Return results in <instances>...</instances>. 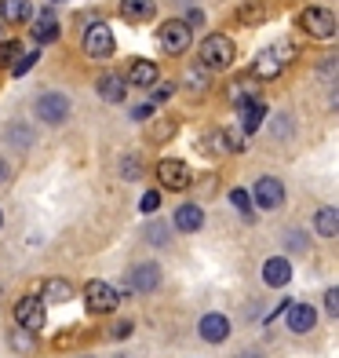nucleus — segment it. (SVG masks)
Masks as SVG:
<instances>
[{"label": "nucleus", "mask_w": 339, "mask_h": 358, "mask_svg": "<svg viewBox=\"0 0 339 358\" xmlns=\"http://www.w3.org/2000/svg\"><path fill=\"white\" fill-rule=\"evenodd\" d=\"M292 59H296V44H292V41H278L273 48H266V52L255 55L252 77H263V80H270V77H278V73L285 70V62H292Z\"/></svg>", "instance_id": "1"}, {"label": "nucleus", "mask_w": 339, "mask_h": 358, "mask_svg": "<svg viewBox=\"0 0 339 358\" xmlns=\"http://www.w3.org/2000/svg\"><path fill=\"white\" fill-rule=\"evenodd\" d=\"M234 41L226 37V34H212V37H204L201 44V66L204 70H226V66H234Z\"/></svg>", "instance_id": "2"}, {"label": "nucleus", "mask_w": 339, "mask_h": 358, "mask_svg": "<svg viewBox=\"0 0 339 358\" xmlns=\"http://www.w3.org/2000/svg\"><path fill=\"white\" fill-rule=\"evenodd\" d=\"M157 44L165 55H183L190 48V26L183 19H168L165 26L157 29Z\"/></svg>", "instance_id": "3"}, {"label": "nucleus", "mask_w": 339, "mask_h": 358, "mask_svg": "<svg viewBox=\"0 0 339 358\" xmlns=\"http://www.w3.org/2000/svg\"><path fill=\"white\" fill-rule=\"evenodd\" d=\"M299 26H303V34H310L317 41H332L336 37V15L329 8H306L299 15Z\"/></svg>", "instance_id": "4"}, {"label": "nucleus", "mask_w": 339, "mask_h": 358, "mask_svg": "<svg viewBox=\"0 0 339 358\" xmlns=\"http://www.w3.org/2000/svg\"><path fill=\"white\" fill-rule=\"evenodd\" d=\"M84 303H88V311H91V315H110L113 307L121 303V292L113 289V285H106V282L95 278V282L84 285Z\"/></svg>", "instance_id": "5"}, {"label": "nucleus", "mask_w": 339, "mask_h": 358, "mask_svg": "<svg viewBox=\"0 0 339 358\" xmlns=\"http://www.w3.org/2000/svg\"><path fill=\"white\" fill-rule=\"evenodd\" d=\"M157 179L165 183L168 190H190L193 183V172L186 161H175V157H165V161H157Z\"/></svg>", "instance_id": "6"}, {"label": "nucleus", "mask_w": 339, "mask_h": 358, "mask_svg": "<svg viewBox=\"0 0 339 358\" xmlns=\"http://www.w3.org/2000/svg\"><path fill=\"white\" fill-rule=\"evenodd\" d=\"M113 48H117V44H113V29L106 22H95V26L84 29V52L91 59H110Z\"/></svg>", "instance_id": "7"}, {"label": "nucleus", "mask_w": 339, "mask_h": 358, "mask_svg": "<svg viewBox=\"0 0 339 358\" xmlns=\"http://www.w3.org/2000/svg\"><path fill=\"white\" fill-rule=\"evenodd\" d=\"M15 322L29 333L44 329V300L40 296H22L19 303H15Z\"/></svg>", "instance_id": "8"}, {"label": "nucleus", "mask_w": 339, "mask_h": 358, "mask_svg": "<svg viewBox=\"0 0 339 358\" xmlns=\"http://www.w3.org/2000/svg\"><path fill=\"white\" fill-rule=\"evenodd\" d=\"M66 113H70V99L66 95H59V92H44L40 99H37V117L44 124H59V121H66Z\"/></svg>", "instance_id": "9"}, {"label": "nucleus", "mask_w": 339, "mask_h": 358, "mask_svg": "<svg viewBox=\"0 0 339 358\" xmlns=\"http://www.w3.org/2000/svg\"><path fill=\"white\" fill-rule=\"evenodd\" d=\"M248 198H255V205L270 213V208H281V201H285V187H281V179L263 176L259 183H255V190L248 194Z\"/></svg>", "instance_id": "10"}, {"label": "nucleus", "mask_w": 339, "mask_h": 358, "mask_svg": "<svg viewBox=\"0 0 339 358\" xmlns=\"http://www.w3.org/2000/svg\"><path fill=\"white\" fill-rule=\"evenodd\" d=\"M263 282L270 289H285L288 282H292V259H285V256H273L263 264Z\"/></svg>", "instance_id": "11"}, {"label": "nucleus", "mask_w": 339, "mask_h": 358, "mask_svg": "<svg viewBox=\"0 0 339 358\" xmlns=\"http://www.w3.org/2000/svg\"><path fill=\"white\" fill-rule=\"evenodd\" d=\"M285 325H288L292 333H310L314 325H317V311H314L310 303H292V307L285 311Z\"/></svg>", "instance_id": "12"}, {"label": "nucleus", "mask_w": 339, "mask_h": 358, "mask_svg": "<svg viewBox=\"0 0 339 358\" xmlns=\"http://www.w3.org/2000/svg\"><path fill=\"white\" fill-rule=\"evenodd\" d=\"M157 62H150V59H132V70H128V85H135V88H153L157 85Z\"/></svg>", "instance_id": "13"}, {"label": "nucleus", "mask_w": 339, "mask_h": 358, "mask_svg": "<svg viewBox=\"0 0 339 358\" xmlns=\"http://www.w3.org/2000/svg\"><path fill=\"white\" fill-rule=\"evenodd\" d=\"M197 329H201V340H208V344H223V340L230 336V318L226 315H204Z\"/></svg>", "instance_id": "14"}, {"label": "nucleus", "mask_w": 339, "mask_h": 358, "mask_svg": "<svg viewBox=\"0 0 339 358\" xmlns=\"http://www.w3.org/2000/svg\"><path fill=\"white\" fill-rule=\"evenodd\" d=\"M237 113H241V128L252 136V132H259V124L266 117V106H263V99H245V103H237Z\"/></svg>", "instance_id": "15"}, {"label": "nucleus", "mask_w": 339, "mask_h": 358, "mask_svg": "<svg viewBox=\"0 0 339 358\" xmlns=\"http://www.w3.org/2000/svg\"><path fill=\"white\" fill-rule=\"evenodd\" d=\"M0 19L11 22V26L33 22V4H29V0H0Z\"/></svg>", "instance_id": "16"}, {"label": "nucleus", "mask_w": 339, "mask_h": 358, "mask_svg": "<svg viewBox=\"0 0 339 358\" xmlns=\"http://www.w3.org/2000/svg\"><path fill=\"white\" fill-rule=\"evenodd\" d=\"M201 227H204V208L201 205H179L175 208V231L193 234V231H201Z\"/></svg>", "instance_id": "17"}, {"label": "nucleus", "mask_w": 339, "mask_h": 358, "mask_svg": "<svg viewBox=\"0 0 339 358\" xmlns=\"http://www.w3.org/2000/svg\"><path fill=\"white\" fill-rule=\"evenodd\" d=\"M95 88H99V95H103L106 103H124V95H128V92H124V88H128V80H124L121 73H103Z\"/></svg>", "instance_id": "18"}, {"label": "nucleus", "mask_w": 339, "mask_h": 358, "mask_svg": "<svg viewBox=\"0 0 339 358\" xmlns=\"http://www.w3.org/2000/svg\"><path fill=\"white\" fill-rule=\"evenodd\" d=\"M121 15L128 22H150L157 15V4L153 0H121Z\"/></svg>", "instance_id": "19"}, {"label": "nucleus", "mask_w": 339, "mask_h": 358, "mask_svg": "<svg viewBox=\"0 0 339 358\" xmlns=\"http://www.w3.org/2000/svg\"><path fill=\"white\" fill-rule=\"evenodd\" d=\"M157 285H160V271H157L153 264L132 267V289H135V292H153Z\"/></svg>", "instance_id": "20"}, {"label": "nucleus", "mask_w": 339, "mask_h": 358, "mask_svg": "<svg viewBox=\"0 0 339 358\" xmlns=\"http://www.w3.org/2000/svg\"><path fill=\"white\" fill-rule=\"evenodd\" d=\"M33 37L40 41V44H47V41H59V22H55V11L47 8L40 19L33 22Z\"/></svg>", "instance_id": "21"}, {"label": "nucleus", "mask_w": 339, "mask_h": 358, "mask_svg": "<svg viewBox=\"0 0 339 358\" xmlns=\"http://www.w3.org/2000/svg\"><path fill=\"white\" fill-rule=\"evenodd\" d=\"M73 296V285L66 278H47L44 282V300H52V303H66Z\"/></svg>", "instance_id": "22"}, {"label": "nucleus", "mask_w": 339, "mask_h": 358, "mask_svg": "<svg viewBox=\"0 0 339 358\" xmlns=\"http://www.w3.org/2000/svg\"><path fill=\"white\" fill-rule=\"evenodd\" d=\"M314 227H317V234L321 238H336V227H339V213L329 205V208H321V213L314 216Z\"/></svg>", "instance_id": "23"}, {"label": "nucleus", "mask_w": 339, "mask_h": 358, "mask_svg": "<svg viewBox=\"0 0 339 358\" xmlns=\"http://www.w3.org/2000/svg\"><path fill=\"white\" fill-rule=\"evenodd\" d=\"M237 19L245 22V26H259V22H266V8L259 4V0H248V4H241Z\"/></svg>", "instance_id": "24"}, {"label": "nucleus", "mask_w": 339, "mask_h": 358, "mask_svg": "<svg viewBox=\"0 0 339 358\" xmlns=\"http://www.w3.org/2000/svg\"><path fill=\"white\" fill-rule=\"evenodd\" d=\"M201 146L212 150V154H230V136L226 132H208V136H201Z\"/></svg>", "instance_id": "25"}, {"label": "nucleus", "mask_w": 339, "mask_h": 358, "mask_svg": "<svg viewBox=\"0 0 339 358\" xmlns=\"http://www.w3.org/2000/svg\"><path fill=\"white\" fill-rule=\"evenodd\" d=\"M183 85H186L190 92H204V88H208V70L201 66V62H197V66H190L186 77H183Z\"/></svg>", "instance_id": "26"}, {"label": "nucleus", "mask_w": 339, "mask_h": 358, "mask_svg": "<svg viewBox=\"0 0 339 358\" xmlns=\"http://www.w3.org/2000/svg\"><path fill=\"white\" fill-rule=\"evenodd\" d=\"M33 344H37V340H33V333H29V329H22V325L11 333V348L19 351V355H29V351H33Z\"/></svg>", "instance_id": "27"}, {"label": "nucleus", "mask_w": 339, "mask_h": 358, "mask_svg": "<svg viewBox=\"0 0 339 358\" xmlns=\"http://www.w3.org/2000/svg\"><path fill=\"white\" fill-rule=\"evenodd\" d=\"M19 55H22V48L15 44V41H0V66H8V70H11Z\"/></svg>", "instance_id": "28"}, {"label": "nucleus", "mask_w": 339, "mask_h": 358, "mask_svg": "<svg viewBox=\"0 0 339 358\" xmlns=\"http://www.w3.org/2000/svg\"><path fill=\"white\" fill-rule=\"evenodd\" d=\"M230 205L237 208V213H245V216H252V198H248V190H241V187H234V190H230Z\"/></svg>", "instance_id": "29"}, {"label": "nucleus", "mask_w": 339, "mask_h": 358, "mask_svg": "<svg viewBox=\"0 0 339 358\" xmlns=\"http://www.w3.org/2000/svg\"><path fill=\"white\" fill-rule=\"evenodd\" d=\"M37 62H40V55H37V52L19 55V59H15V66H11V73H15V77H22V73H29V70H33Z\"/></svg>", "instance_id": "30"}, {"label": "nucleus", "mask_w": 339, "mask_h": 358, "mask_svg": "<svg viewBox=\"0 0 339 358\" xmlns=\"http://www.w3.org/2000/svg\"><path fill=\"white\" fill-rule=\"evenodd\" d=\"M157 205H160V194H157V190H146V194H142V201H139V208H142L146 216L157 213Z\"/></svg>", "instance_id": "31"}, {"label": "nucleus", "mask_w": 339, "mask_h": 358, "mask_svg": "<svg viewBox=\"0 0 339 358\" xmlns=\"http://www.w3.org/2000/svg\"><path fill=\"white\" fill-rule=\"evenodd\" d=\"M165 234H168V227H165V223H150V231H146V238L153 241V245H165V241H168Z\"/></svg>", "instance_id": "32"}, {"label": "nucleus", "mask_w": 339, "mask_h": 358, "mask_svg": "<svg viewBox=\"0 0 339 358\" xmlns=\"http://www.w3.org/2000/svg\"><path fill=\"white\" fill-rule=\"evenodd\" d=\"M172 132H175V121H165V124H157L153 132H150V139H153V143H165Z\"/></svg>", "instance_id": "33"}, {"label": "nucleus", "mask_w": 339, "mask_h": 358, "mask_svg": "<svg viewBox=\"0 0 339 358\" xmlns=\"http://www.w3.org/2000/svg\"><path fill=\"white\" fill-rule=\"evenodd\" d=\"M110 336H113V340L132 336V322H117V325H110Z\"/></svg>", "instance_id": "34"}, {"label": "nucleus", "mask_w": 339, "mask_h": 358, "mask_svg": "<svg viewBox=\"0 0 339 358\" xmlns=\"http://www.w3.org/2000/svg\"><path fill=\"white\" fill-rule=\"evenodd\" d=\"M8 139H15V143H22V146H29V143H33V136H29V132H22L19 124H15V128H8Z\"/></svg>", "instance_id": "35"}, {"label": "nucleus", "mask_w": 339, "mask_h": 358, "mask_svg": "<svg viewBox=\"0 0 339 358\" xmlns=\"http://www.w3.org/2000/svg\"><path fill=\"white\" fill-rule=\"evenodd\" d=\"M172 95H175V85H157L153 103H165V99H172Z\"/></svg>", "instance_id": "36"}, {"label": "nucleus", "mask_w": 339, "mask_h": 358, "mask_svg": "<svg viewBox=\"0 0 339 358\" xmlns=\"http://www.w3.org/2000/svg\"><path fill=\"white\" fill-rule=\"evenodd\" d=\"M150 113H153V103H142V106L132 110V117H135V121H150Z\"/></svg>", "instance_id": "37"}, {"label": "nucleus", "mask_w": 339, "mask_h": 358, "mask_svg": "<svg viewBox=\"0 0 339 358\" xmlns=\"http://www.w3.org/2000/svg\"><path fill=\"white\" fill-rule=\"evenodd\" d=\"M325 307H329V315H336V311H339V292H336V289H329V292H325Z\"/></svg>", "instance_id": "38"}, {"label": "nucleus", "mask_w": 339, "mask_h": 358, "mask_svg": "<svg viewBox=\"0 0 339 358\" xmlns=\"http://www.w3.org/2000/svg\"><path fill=\"white\" fill-rule=\"evenodd\" d=\"M183 22H186V26H201V22H204V11H197V8H193V11L186 15Z\"/></svg>", "instance_id": "39"}, {"label": "nucleus", "mask_w": 339, "mask_h": 358, "mask_svg": "<svg viewBox=\"0 0 339 358\" xmlns=\"http://www.w3.org/2000/svg\"><path fill=\"white\" fill-rule=\"evenodd\" d=\"M8 176H11V169H8V161H0V183H4Z\"/></svg>", "instance_id": "40"}, {"label": "nucleus", "mask_w": 339, "mask_h": 358, "mask_svg": "<svg viewBox=\"0 0 339 358\" xmlns=\"http://www.w3.org/2000/svg\"><path fill=\"white\" fill-rule=\"evenodd\" d=\"M241 358H259V355H255V351H245V355H241Z\"/></svg>", "instance_id": "41"}, {"label": "nucleus", "mask_w": 339, "mask_h": 358, "mask_svg": "<svg viewBox=\"0 0 339 358\" xmlns=\"http://www.w3.org/2000/svg\"><path fill=\"white\" fill-rule=\"evenodd\" d=\"M0 223H4V213H0Z\"/></svg>", "instance_id": "42"}]
</instances>
